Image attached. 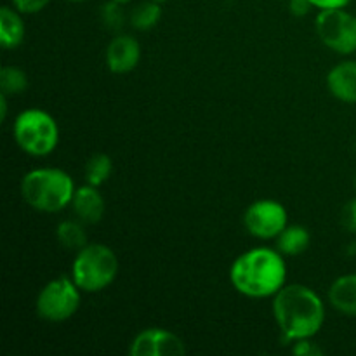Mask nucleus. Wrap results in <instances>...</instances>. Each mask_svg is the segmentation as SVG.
Instances as JSON below:
<instances>
[{"label": "nucleus", "instance_id": "obj_1", "mask_svg": "<svg viewBox=\"0 0 356 356\" xmlns=\"http://www.w3.org/2000/svg\"><path fill=\"white\" fill-rule=\"evenodd\" d=\"M271 309L284 341L289 343L313 339L325 322V302L302 284H285L273 296Z\"/></svg>", "mask_w": 356, "mask_h": 356}, {"label": "nucleus", "instance_id": "obj_2", "mask_svg": "<svg viewBox=\"0 0 356 356\" xmlns=\"http://www.w3.org/2000/svg\"><path fill=\"white\" fill-rule=\"evenodd\" d=\"M229 282L245 298H273L287 282L284 254L270 247H257L240 254L229 268Z\"/></svg>", "mask_w": 356, "mask_h": 356}, {"label": "nucleus", "instance_id": "obj_3", "mask_svg": "<svg viewBox=\"0 0 356 356\" xmlns=\"http://www.w3.org/2000/svg\"><path fill=\"white\" fill-rule=\"evenodd\" d=\"M75 183L66 170L56 167H38L21 179V197L31 209L54 214L72 205Z\"/></svg>", "mask_w": 356, "mask_h": 356}, {"label": "nucleus", "instance_id": "obj_4", "mask_svg": "<svg viewBox=\"0 0 356 356\" xmlns=\"http://www.w3.org/2000/svg\"><path fill=\"white\" fill-rule=\"evenodd\" d=\"M118 275V257L104 243H87L73 259L72 273L82 292H101L110 287Z\"/></svg>", "mask_w": 356, "mask_h": 356}, {"label": "nucleus", "instance_id": "obj_5", "mask_svg": "<svg viewBox=\"0 0 356 356\" xmlns=\"http://www.w3.org/2000/svg\"><path fill=\"white\" fill-rule=\"evenodd\" d=\"M13 134L21 152L31 156L51 155L59 145L58 122L40 108L21 111L13 124Z\"/></svg>", "mask_w": 356, "mask_h": 356}, {"label": "nucleus", "instance_id": "obj_6", "mask_svg": "<svg viewBox=\"0 0 356 356\" xmlns=\"http://www.w3.org/2000/svg\"><path fill=\"white\" fill-rule=\"evenodd\" d=\"M80 302H82V291L79 285L73 282L72 277L61 275L42 287L35 301V309L45 322L61 323L79 312Z\"/></svg>", "mask_w": 356, "mask_h": 356}, {"label": "nucleus", "instance_id": "obj_7", "mask_svg": "<svg viewBox=\"0 0 356 356\" xmlns=\"http://www.w3.org/2000/svg\"><path fill=\"white\" fill-rule=\"evenodd\" d=\"M315 30L325 47L337 54L356 52V16L346 9H325L316 14Z\"/></svg>", "mask_w": 356, "mask_h": 356}, {"label": "nucleus", "instance_id": "obj_8", "mask_svg": "<svg viewBox=\"0 0 356 356\" xmlns=\"http://www.w3.org/2000/svg\"><path fill=\"white\" fill-rule=\"evenodd\" d=\"M287 209L273 198L252 202L243 214L245 229L259 240H277V236L287 228Z\"/></svg>", "mask_w": 356, "mask_h": 356}, {"label": "nucleus", "instance_id": "obj_9", "mask_svg": "<svg viewBox=\"0 0 356 356\" xmlns=\"http://www.w3.org/2000/svg\"><path fill=\"white\" fill-rule=\"evenodd\" d=\"M184 353V341L170 330L160 327L141 330L129 346L131 356H179Z\"/></svg>", "mask_w": 356, "mask_h": 356}, {"label": "nucleus", "instance_id": "obj_10", "mask_svg": "<svg viewBox=\"0 0 356 356\" xmlns=\"http://www.w3.org/2000/svg\"><path fill=\"white\" fill-rule=\"evenodd\" d=\"M141 61V44L132 35L120 33L108 44L104 52V63L111 73L124 75L132 72Z\"/></svg>", "mask_w": 356, "mask_h": 356}, {"label": "nucleus", "instance_id": "obj_11", "mask_svg": "<svg viewBox=\"0 0 356 356\" xmlns=\"http://www.w3.org/2000/svg\"><path fill=\"white\" fill-rule=\"evenodd\" d=\"M72 211L79 221L83 225H96L103 219L106 205H104L103 195L99 193L97 186L83 184L76 188L72 200Z\"/></svg>", "mask_w": 356, "mask_h": 356}, {"label": "nucleus", "instance_id": "obj_12", "mask_svg": "<svg viewBox=\"0 0 356 356\" xmlns=\"http://www.w3.org/2000/svg\"><path fill=\"white\" fill-rule=\"evenodd\" d=\"M327 89L336 99L343 103H356V61L337 63L330 72L327 73Z\"/></svg>", "mask_w": 356, "mask_h": 356}, {"label": "nucleus", "instance_id": "obj_13", "mask_svg": "<svg viewBox=\"0 0 356 356\" xmlns=\"http://www.w3.org/2000/svg\"><path fill=\"white\" fill-rule=\"evenodd\" d=\"M327 299L337 313L356 318V273L336 278L329 287Z\"/></svg>", "mask_w": 356, "mask_h": 356}, {"label": "nucleus", "instance_id": "obj_14", "mask_svg": "<svg viewBox=\"0 0 356 356\" xmlns=\"http://www.w3.org/2000/svg\"><path fill=\"white\" fill-rule=\"evenodd\" d=\"M26 28L16 7L3 6L0 9V44L3 49H17L24 42Z\"/></svg>", "mask_w": 356, "mask_h": 356}, {"label": "nucleus", "instance_id": "obj_15", "mask_svg": "<svg viewBox=\"0 0 356 356\" xmlns=\"http://www.w3.org/2000/svg\"><path fill=\"white\" fill-rule=\"evenodd\" d=\"M309 243H312V235L308 228L301 225H287V228L277 236V249L289 257L306 252Z\"/></svg>", "mask_w": 356, "mask_h": 356}, {"label": "nucleus", "instance_id": "obj_16", "mask_svg": "<svg viewBox=\"0 0 356 356\" xmlns=\"http://www.w3.org/2000/svg\"><path fill=\"white\" fill-rule=\"evenodd\" d=\"M56 238L59 245L66 250H82L87 245V233L86 225L79 219H66L61 221L56 228Z\"/></svg>", "mask_w": 356, "mask_h": 356}, {"label": "nucleus", "instance_id": "obj_17", "mask_svg": "<svg viewBox=\"0 0 356 356\" xmlns=\"http://www.w3.org/2000/svg\"><path fill=\"white\" fill-rule=\"evenodd\" d=\"M162 19V7L155 0H145L138 3L129 14V23L134 30L148 31L155 28Z\"/></svg>", "mask_w": 356, "mask_h": 356}, {"label": "nucleus", "instance_id": "obj_18", "mask_svg": "<svg viewBox=\"0 0 356 356\" xmlns=\"http://www.w3.org/2000/svg\"><path fill=\"white\" fill-rule=\"evenodd\" d=\"M113 170V162L106 153H96L87 160L86 167H83V176H86L87 184L99 188L101 184L106 183Z\"/></svg>", "mask_w": 356, "mask_h": 356}, {"label": "nucleus", "instance_id": "obj_19", "mask_svg": "<svg viewBox=\"0 0 356 356\" xmlns=\"http://www.w3.org/2000/svg\"><path fill=\"white\" fill-rule=\"evenodd\" d=\"M28 87V76L17 66H3L0 70V90L6 96H17Z\"/></svg>", "mask_w": 356, "mask_h": 356}, {"label": "nucleus", "instance_id": "obj_20", "mask_svg": "<svg viewBox=\"0 0 356 356\" xmlns=\"http://www.w3.org/2000/svg\"><path fill=\"white\" fill-rule=\"evenodd\" d=\"M101 21H103V24L108 30L120 31L125 23V14L124 9H122V3L113 2V0L103 3V7H101Z\"/></svg>", "mask_w": 356, "mask_h": 356}, {"label": "nucleus", "instance_id": "obj_21", "mask_svg": "<svg viewBox=\"0 0 356 356\" xmlns=\"http://www.w3.org/2000/svg\"><path fill=\"white\" fill-rule=\"evenodd\" d=\"M341 225L346 232L356 233V197L344 204L341 211Z\"/></svg>", "mask_w": 356, "mask_h": 356}, {"label": "nucleus", "instance_id": "obj_22", "mask_svg": "<svg viewBox=\"0 0 356 356\" xmlns=\"http://www.w3.org/2000/svg\"><path fill=\"white\" fill-rule=\"evenodd\" d=\"M21 14H37L49 6L51 0H10Z\"/></svg>", "mask_w": 356, "mask_h": 356}, {"label": "nucleus", "instance_id": "obj_23", "mask_svg": "<svg viewBox=\"0 0 356 356\" xmlns=\"http://www.w3.org/2000/svg\"><path fill=\"white\" fill-rule=\"evenodd\" d=\"M292 353L298 356H320L323 353V350L318 344L313 343L312 339H299L292 346Z\"/></svg>", "mask_w": 356, "mask_h": 356}, {"label": "nucleus", "instance_id": "obj_24", "mask_svg": "<svg viewBox=\"0 0 356 356\" xmlns=\"http://www.w3.org/2000/svg\"><path fill=\"white\" fill-rule=\"evenodd\" d=\"M313 9V3L309 0H289V10L292 16L305 17Z\"/></svg>", "mask_w": 356, "mask_h": 356}, {"label": "nucleus", "instance_id": "obj_25", "mask_svg": "<svg viewBox=\"0 0 356 356\" xmlns=\"http://www.w3.org/2000/svg\"><path fill=\"white\" fill-rule=\"evenodd\" d=\"M313 3V7L320 10L325 9H344L346 6H350L351 0H309Z\"/></svg>", "mask_w": 356, "mask_h": 356}, {"label": "nucleus", "instance_id": "obj_26", "mask_svg": "<svg viewBox=\"0 0 356 356\" xmlns=\"http://www.w3.org/2000/svg\"><path fill=\"white\" fill-rule=\"evenodd\" d=\"M7 97L3 92H0V120H6L7 118Z\"/></svg>", "mask_w": 356, "mask_h": 356}, {"label": "nucleus", "instance_id": "obj_27", "mask_svg": "<svg viewBox=\"0 0 356 356\" xmlns=\"http://www.w3.org/2000/svg\"><path fill=\"white\" fill-rule=\"evenodd\" d=\"M113 2H118V3H122V6H125V3L132 2V0H113Z\"/></svg>", "mask_w": 356, "mask_h": 356}, {"label": "nucleus", "instance_id": "obj_28", "mask_svg": "<svg viewBox=\"0 0 356 356\" xmlns=\"http://www.w3.org/2000/svg\"><path fill=\"white\" fill-rule=\"evenodd\" d=\"M66 2H73V3H82V2H89V0H66Z\"/></svg>", "mask_w": 356, "mask_h": 356}, {"label": "nucleus", "instance_id": "obj_29", "mask_svg": "<svg viewBox=\"0 0 356 356\" xmlns=\"http://www.w3.org/2000/svg\"><path fill=\"white\" fill-rule=\"evenodd\" d=\"M155 2H159V3H162V2H167V0H155Z\"/></svg>", "mask_w": 356, "mask_h": 356}, {"label": "nucleus", "instance_id": "obj_30", "mask_svg": "<svg viewBox=\"0 0 356 356\" xmlns=\"http://www.w3.org/2000/svg\"><path fill=\"white\" fill-rule=\"evenodd\" d=\"M355 186H356V176H355Z\"/></svg>", "mask_w": 356, "mask_h": 356}]
</instances>
